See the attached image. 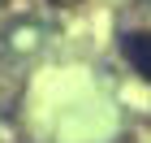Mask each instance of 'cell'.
<instances>
[{
  "mask_svg": "<svg viewBox=\"0 0 151 143\" xmlns=\"http://www.w3.org/2000/svg\"><path fill=\"white\" fill-rule=\"evenodd\" d=\"M125 57L142 78H151V35H125Z\"/></svg>",
  "mask_w": 151,
  "mask_h": 143,
  "instance_id": "obj_1",
  "label": "cell"
}]
</instances>
